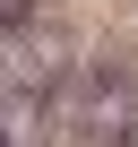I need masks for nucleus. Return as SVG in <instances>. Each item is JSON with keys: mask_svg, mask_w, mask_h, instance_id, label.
Here are the masks:
<instances>
[{"mask_svg": "<svg viewBox=\"0 0 138 147\" xmlns=\"http://www.w3.org/2000/svg\"><path fill=\"white\" fill-rule=\"evenodd\" d=\"M52 87L60 78H0V147H52L60 138V113H52Z\"/></svg>", "mask_w": 138, "mask_h": 147, "instance_id": "1", "label": "nucleus"}, {"mask_svg": "<svg viewBox=\"0 0 138 147\" xmlns=\"http://www.w3.org/2000/svg\"><path fill=\"white\" fill-rule=\"evenodd\" d=\"M35 18V0H0V35H9V26H26Z\"/></svg>", "mask_w": 138, "mask_h": 147, "instance_id": "2", "label": "nucleus"}, {"mask_svg": "<svg viewBox=\"0 0 138 147\" xmlns=\"http://www.w3.org/2000/svg\"><path fill=\"white\" fill-rule=\"evenodd\" d=\"M121 147H138V113H129V130H121Z\"/></svg>", "mask_w": 138, "mask_h": 147, "instance_id": "3", "label": "nucleus"}]
</instances>
